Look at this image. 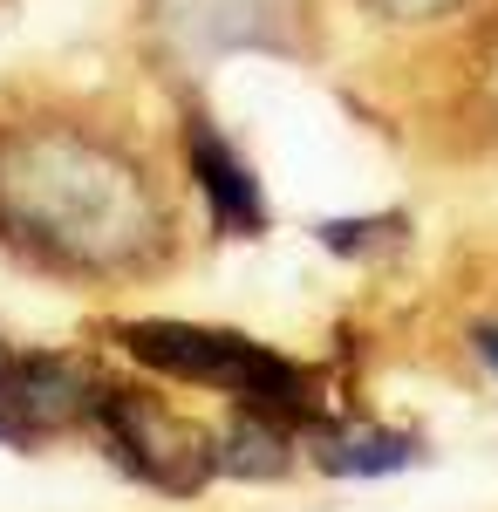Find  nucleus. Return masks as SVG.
Here are the masks:
<instances>
[{"label":"nucleus","instance_id":"obj_1","mask_svg":"<svg viewBox=\"0 0 498 512\" xmlns=\"http://www.w3.org/2000/svg\"><path fill=\"white\" fill-rule=\"evenodd\" d=\"M178 212L123 137L76 117H35L0 130V239L55 274H144Z\"/></svg>","mask_w":498,"mask_h":512},{"label":"nucleus","instance_id":"obj_2","mask_svg":"<svg viewBox=\"0 0 498 512\" xmlns=\"http://www.w3.org/2000/svg\"><path fill=\"white\" fill-rule=\"evenodd\" d=\"M116 342L151 362L164 376H185V383H212V390L239 396V410H260L273 424H307L314 417V390L294 362L267 355L246 335H219V328H185V321H130L116 328Z\"/></svg>","mask_w":498,"mask_h":512},{"label":"nucleus","instance_id":"obj_3","mask_svg":"<svg viewBox=\"0 0 498 512\" xmlns=\"http://www.w3.org/2000/svg\"><path fill=\"white\" fill-rule=\"evenodd\" d=\"M89 410L103 417L116 458L137 478L164 485V492H192L198 478L212 472V444H205L185 417H171L151 390H96Z\"/></svg>","mask_w":498,"mask_h":512},{"label":"nucleus","instance_id":"obj_4","mask_svg":"<svg viewBox=\"0 0 498 512\" xmlns=\"http://www.w3.org/2000/svg\"><path fill=\"white\" fill-rule=\"evenodd\" d=\"M185 158H192V178L205 205H212V226L232 239H253L267 226V205H260V185H253V171L239 164L226 137L212 130V123H185Z\"/></svg>","mask_w":498,"mask_h":512},{"label":"nucleus","instance_id":"obj_5","mask_svg":"<svg viewBox=\"0 0 498 512\" xmlns=\"http://www.w3.org/2000/svg\"><path fill=\"white\" fill-rule=\"evenodd\" d=\"M417 458L410 437H389V431H335L321 444V465L342 478H376V472H403Z\"/></svg>","mask_w":498,"mask_h":512},{"label":"nucleus","instance_id":"obj_6","mask_svg":"<svg viewBox=\"0 0 498 512\" xmlns=\"http://www.w3.org/2000/svg\"><path fill=\"white\" fill-rule=\"evenodd\" d=\"M471 342H478V355H485V369H498V328H478Z\"/></svg>","mask_w":498,"mask_h":512}]
</instances>
